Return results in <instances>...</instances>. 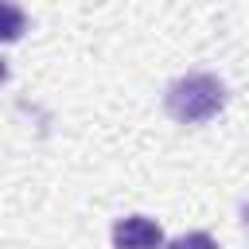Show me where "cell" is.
<instances>
[{"mask_svg":"<svg viewBox=\"0 0 249 249\" xmlns=\"http://www.w3.org/2000/svg\"><path fill=\"white\" fill-rule=\"evenodd\" d=\"M222 105H226V86L214 74H206V70L175 78L167 86V93H163V109L179 124H202V121L218 117Z\"/></svg>","mask_w":249,"mask_h":249,"instance_id":"1","label":"cell"},{"mask_svg":"<svg viewBox=\"0 0 249 249\" xmlns=\"http://www.w3.org/2000/svg\"><path fill=\"white\" fill-rule=\"evenodd\" d=\"M113 249H163V230L148 214H128L113 222Z\"/></svg>","mask_w":249,"mask_h":249,"instance_id":"2","label":"cell"},{"mask_svg":"<svg viewBox=\"0 0 249 249\" xmlns=\"http://www.w3.org/2000/svg\"><path fill=\"white\" fill-rule=\"evenodd\" d=\"M23 31H27V12L19 4L0 0V43H16Z\"/></svg>","mask_w":249,"mask_h":249,"instance_id":"3","label":"cell"},{"mask_svg":"<svg viewBox=\"0 0 249 249\" xmlns=\"http://www.w3.org/2000/svg\"><path fill=\"white\" fill-rule=\"evenodd\" d=\"M163 249H218V241H214L206 230H191V233H183V237L167 241Z\"/></svg>","mask_w":249,"mask_h":249,"instance_id":"4","label":"cell"},{"mask_svg":"<svg viewBox=\"0 0 249 249\" xmlns=\"http://www.w3.org/2000/svg\"><path fill=\"white\" fill-rule=\"evenodd\" d=\"M241 222H245V230H249V202L241 206Z\"/></svg>","mask_w":249,"mask_h":249,"instance_id":"5","label":"cell"},{"mask_svg":"<svg viewBox=\"0 0 249 249\" xmlns=\"http://www.w3.org/2000/svg\"><path fill=\"white\" fill-rule=\"evenodd\" d=\"M4 78H8V62L0 58V82H4Z\"/></svg>","mask_w":249,"mask_h":249,"instance_id":"6","label":"cell"}]
</instances>
